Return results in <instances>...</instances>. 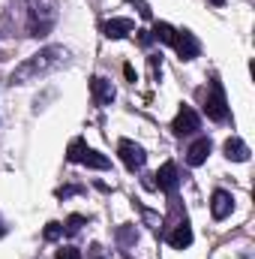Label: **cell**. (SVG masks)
I'll use <instances>...</instances> for the list:
<instances>
[{"mask_svg": "<svg viewBox=\"0 0 255 259\" xmlns=\"http://www.w3.org/2000/svg\"><path fill=\"white\" fill-rule=\"evenodd\" d=\"M69 64V49L63 46H45L39 49L36 55H30L24 64H18L9 75V84H30V81H39L51 72H57L60 66Z\"/></svg>", "mask_w": 255, "mask_h": 259, "instance_id": "cell-1", "label": "cell"}, {"mask_svg": "<svg viewBox=\"0 0 255 259\" xmlns=\"http://www.w3.org/2000/svg\"><path fill=\"white\" fill-rule=\"evenodd\" d=\"M57 21V0H27V36L51 33Z\"/></svg>", "mask_w": 255, "mask_h": 259, "instance_id": "cell-2", "label": "cell"}, {"mask_svg": "<svg viewBox=\"0 0 255 259\" xmlns=\"http://www.w3.org/2000/svg\"><path fill=\"white\" fill-rule=\"evenodd\" d=\"M204 115L216 124L228 121V100H225V91H222V81L213 75L210 78V88H207V97H204Z\"/></svg>", "mask_w": 255, "mask_h": 259, "instance_id": "cell-3", "label": "cell"}, {"mask_svg": "<svg viewBox=\"0 0 255 259\" xmlns=\"http://www.w3.org/2000/svg\"><path fill=\"white\" fill-rule=\"evenodd\" d=\"M171 49L177 52L180 61H195L198 52H201V42L195 39L192 30H174V39H171Z\"/></svg>", "mask_w": 255, "mask_h": 259, "instance_id": "cell-4", "label": "cell"}, {"mask_svg": "<svg viewBox=\"0 0 255 259\" xmlns=\"http://www.w3.org/2000/svg\"><path fill=\"white\" fill-rule=\"evenodd\" d=\"M117 154H120V160H123V166L126 169H144V163H147V154H144V148L141 145H135L132 139H120L117 142Z\"/></svg>", "mask_w": 255, "mask_h": 259, "instance_id": "cell-5", "label": "cell"}, {"mask_svg": "<svg viewBox=\"0 0 255 259\" xmlns=\"http://www.w3.org/2000/svg\"><path fill=\"white\" fill-rule=\"evenodd\" d=\"M174 136H192V133H198L201 130V118H198V112L192 109V106H180V112H177V118H174Z\"/></svg>", "mask_w": 255, "mask_h": 259, "instance_id": "cell-6", "label": "cell"}, {"mask_svg": "<svg viewBox=\"0 0 255 259\" xmlns=\"http://www.w3.org/2000/svg\"><path fill=\"white\" fill-rule=\"evenodd\" d=\"M90 94H93V103H96V106H111L114 97H117L114 84H111L108 78H102V75H93V78H90Z\"/></svg>", "mask_w": 255, "mask_h": 259, "instance_id": "cell-7", "label": "cell"}, {"mask_svg": "<svg viewBox=\"0 0 255 259\" xmlns=\"http://www.w3.org/2000/svg\"><path fill=\"white\" fill-rule=\"evenodd\" d=\"M156 178V187L159 190H165V193H177V184H180V172H177V163H162L159 166V172L153 175Z\"/></svg>", "mask_w": 255, "mask_h": 259, "instance_id": "cell-8", "label": "cell"}, {"mask_svg": "<svg viewBox=\"0 0 255 259\" xmlns=\"http://www.w3.org/2000/svg\"><path fill=\"white\" fill-rule=\"evenodd\" d=\"M231 211H234V196L228 193V190H213V196H210V214H213V220H225Z\"/></svg>", "mask_w": 255, "mask_h": 259, "instance_id": "cell-9", "label": "cell"}, {"mask_svg": "<svg viewBox=\"0 0 255 259\" xmlns=\"http://www.w3.org/2000/svg\"><path fill=\"white\" fill-rule=\"evenodd\" d=\"M222 154H225L231 163H246V160H249V145H246L243 139L231 136V139H225V145H222Z\"/></svg>", "mask_w": 255, "mask_h": 259, "instance_id": "cell-10", "label": "cell"}, {"mask_svg": "<svg viewBox=\"0 0 255 259\" xmlns=\"http://www.w3.org/2000/svg\"><path fill=\"white\" fill-rule=\"evenodd\" d=\"M135 30V21L132 18H108L105 24H102V33L108 36V39H123Z\"/></svg>", "mask_w": 255, "mask_h": 259, "instance_id": "cell-11", "label": "cell"}, {"mask_svg": "<svg viewBox=\"0 0 255 259\" xmlns=\"http://www.w3.org/2000/svg\"><path fill=\"white\" fill-rule=\"evenodd\" d=\"M210 148H213L210 139H207V136H198L189 145V151H186V163H189V166H201V163L210 157Z\"/></svg>", "mask_w": 255, "mask_h": 259, "instance_id": "cell-12", "label": "cell"}, {"mask_svg": "<svg viewBox=\"0 0 255 259\" xmlns=\"http://www.w3.org/2000/svg\"><path fill=\"white\" fill-rule=\"evenodd\" d=\"M168 244H171L174 250H186V247L192 244V229H189L186 220H180V223L168 232Z\"/></svg>", "mask_w": 255, "mask_h": 259, "instance_id": "cell-13", "label": "cell"}, {"mask_svg": "<svg viewBox=\"0 0 255 259\" xmlns=\"http://www.w3.org/2000/svg\"><path fill=\"white\" fill-rule=\"evenodd\" d=\"M87 169H99V172H105V169H111V160L105 157V154H99V151H90L87 148V154H84V160H81Z\"/></svg>", "mask_w": 255, "mask_h": 259, "instance_id": "cell-14", "label": "cell"}, {"mask_svg": "<svg viewBox=\"0 0 255 259\" xmlns=\"http://www.w3.org/2000/svg\"><path fill=\"white\" fill-rule=\"evenodd\" d=\"M150 36H153L156 42L171 46V39H174V27H171L168 21H156V24H153V30H150Z\"/></svg>", "mask_w": 255, "mask_h": 259, "instance_id": "cell-15", "label": "cell"}, {"mask_svg": "<svg viewBox=\"0 0 255 259\" xmlns=\"http://www.w3.org/2000/svg\"><path fill=\"white\" fill-rule=\"evenodd\" d=\"M84 154H87L84 139H72V142H69V148H66V160H69V163H81V160H84Z\"/></svg>", "mask_w": 255, "mask_h": 259, "instance_id": "cell-16", "label": "cell"}, {"mask_svg": "<svg viewBox=\"0 0 255 259\" xmlns=\"http://www.w3.org/2000/svg\"><path fill=\"white\" fill-rule=\"evenodd\" d=\"M81 226H87V217H84V214H69L66 223H63V232L66 235H75Z\"/></svg>", "mask_w": 255, "mask_h": 259, "instance_id": "cell-17", "label": "cell"}, {"mask_svg": "<svg viewBox=\"0 0 255 259\" xmlns=\"http://www.w3.org/2000/svg\"><path fill=\"white\" fill-rule=\"evenodd\" d=\"M78 193H84V187H81V184H63V187H57V190H54L57 199H69V196H78Z\"/></svg>", "mask_w": 255, "mask_h": 259, "instance_id": "cell-18", "label": "cell"}, {"mask_svg": "<svg viewBox=\"0 0 255 259\" xmlns=\"http://www.w3.org/2000/svg\"><path fill=\"white\" fill-rule=\"evenodd\" d=\"M63 235V223H48L45 226V241H57Z\"/></svg>", "mask_w": 255, "mask_h": 259, "instance_id": "cell-19", "label": "cell"}, {"mask_svg": "<svg viewBox=\"0 0 255 259\" xmlns=\"http://www.w3.org/2000/svg\"><path fill=\"white\" fill-rule=\"evenodd\" d=\"M54 259H81V253H78V247H69V244H66V247L57 250V256Z\"/></svg>", "mask_w": 255, "mask_h": 259, "instance_id": "cell-20", "label": "cell"}, {"mask_svg": "<svg viewBox=\"0 0 255 259\" xmlns=\"http://www.w3.org/2000/svg\"><path fill=\"white\" fill-rule=\"evenodd\" d=\"M129 3L138 9V15H141V18H150V15H153V12H150V6H147L144 0H129Z\"/></svg>", "mask_w": 255, "mask_h": 259, "instance_id": "cell-21", "label": "cell"}, {"mask_svg": "<svg viewBox=\"0 0 255 259\" xmlns=\"http://www.w3.org/2000/svg\"><path fill=\"white\" fill-rule=\"evenodd\" d=\"M147 61H150V69H153V75L159 78V72H162V55H150Z\"/></svg>", "mask_w": 255, "mask_h": 259, "instance_id": "cell-22", "label": "cell"}, {"mask_svg": "<svg viewBox=\"0 0 255 259\" xmlns=\"http://www.w3.org/2000/svg\"><path fill=\"white\" fill-rule=\"evenodd\" d=\"M135 33H138V46H144V49H147V46L153 42V36H150V30H135Z\"/></svg>", "mask_w": 255, "mask_h": 259, "instance_id": "cell-23", "label": "cell"}, {"mask_svg": "<svg viewBox=\"0 0 255 259\" xmlns=\"http://www.w3.org/2000/svg\"><path fill=\"white\" fill-rule=\"evenodd\" d=\"M117 235H120V241H123V244H132V241H135V232H132L129 226H123V229H120Z\"/></svg>", "mask_w": 255, "mask_h": 259, "instance_id": "cell-24", "label": "cell"}, {"mask_svg": "<svg viewBox=\"0 0 255 259\" xmlns=\"http://www.w3.org/2000/svg\"><path fill=\"white\" fill-rule=\"evenodd\" d=\"M123 75H126V81H135V66H132V64H123Z\"/></svg>", "mask_w": 255, "mask_h": 259, "instance_id": "cell-25", "label": "cell"}, {"mask_svg": "<svg viewBox=\"0 0 255 259\" xmlns=\"http://www.w3.org/2000/svg\"><path fill=\"white\" fill-rule=\"evenodd\" d=\"M6 235V223H3V217H0V238Z\"/></svg>", "mask_w": 255, "mask_h": 259, "instance_id": "cell-26", "label": "cell"}, {"mask_svg": "<svg viewBox=\"0 0 255 259\" xmlns=\"http://www.w3.org/2000/svg\"><path fill=\"white\" fill-rule=\"evenodd\" d=\"M210 3H213V6H225V0H210Z\"/></svg>", "mask_w": 255, "mask_h": 259, "instance_id": "cell-27", "label": "cell"}, {"mask_svg": "<svg viewBox=\"0 0 255 259\" xmlns=\"http://www.w3.org/2000/svg\"><path fill=\"white\" fill-rule=\"evenodd\" d=\"M96 259H99V256H96Z\"/></svg>", "mask_w": 255, "mask_h": 259, "instance_id": "cell-28", "label": "cell"}]
</instances>
